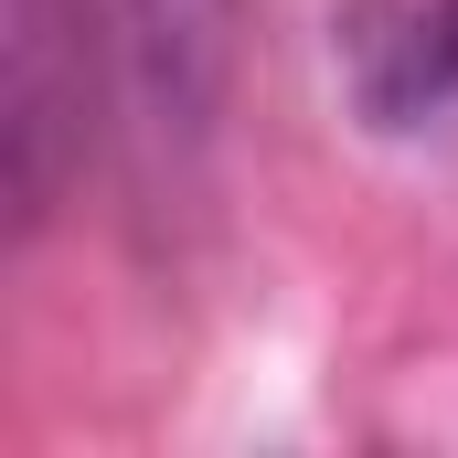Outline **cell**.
<instances>
[{
  "mask_svg": "<svg viewBox=\"0 0 458 458\" xmlns=\"http://www.w3.org/2000/svg\"><path fill=\"white\" fill-rule=\"evenodd\" d=\"M342 97L384 139H448L458 128V0H352L331 21Z\"/></svg>",
  "mask_w": 458,
  "mask_h": 458,
  "instance_id": "1",
  "label": "cell"
},
{
  "mask_svg": "<svg viewBox=\"0 0 458 458\" xmlns=\"http://www.w3.org/2000/svg\"><path fill=\"white\" fill-rule=\"evenodd\" d=\"M128 64L160 139H203L234 64V0H128Z\"/></svg>",
  "mask_w": 458,
  "mask_h": 458,
  "instance_id": "2",
  "label": "cell"
}]
</instances>
